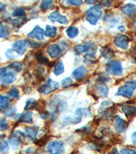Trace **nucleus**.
<instances>
[{
	"label": "nucleus",
	"mask_w": 136,
	"mask_h": 154,
	"mask_svg": "<svg viewBox=\"0 0 136 154\" xmlns=\"http://www.w3.org/2000/svg\"><path fill=\"white\" fill-rule=\"evenodd\" d=\"M47 52L52 58H55L61 54V49L57 44H52L47 49Z\"/></svg>",
	"instance_id": "obj_12"
},
{
	"label": "nucleus",
	"mask_w": 136,
	"mask_h": 154,
	"mask_svg": "<svg viewBox=\"0 0 136 154\" xmlns=\"http://www.w3.org/2000/svg\"><path fill=\"white\" fill-rule=\"evenodd\" d=\"M5 56L9 60H14L16 58V54H14V51L13 49H8L5 52Z\"/></svg>",
	"instance_id": "obj_38"
},
{
	"label": "nucleus",
	"mask_w": 136,
	"mask_h": 154,
	"mask_svg": "<svg viewBox=\"0 0 136 154\" xmlns=\"http://www.w3.org/2000/svg\"><path fill=\"white\" fill-rule=\"evenodd\" d=\"M136 89V82L129 81L125 84V85L118 88L116 95L123 96L126 98H131L133 96V92Z\"/></svg>",
	"instance_id": "obj_2"
},
{
	"label": "nucleus",
	"mask_w": 136,
	"mask_h": 154,
	"mask_svg": "<svg viewBox=\"0 0 136 154\" xmlns=\"http://www.w3.org/2000/svg\"><path fill=\"white\" fill-rule=\"evenodd\" d=\"M132 1H135L136 2V0H132Z\"/></svg>",
	"instance_id": "obj_59"
},
{
	"label": "nucleus",
	"mask_w": 136,
	"mask_h": 154,
	"mask_svg": "<svg viewBox=\"0 0 136 154\" xmlns=\"http://www.w3.org/2000/svg\"><path fill=\"white\" fill-rule=\"evenodd\" d=\"M25 22V17H19V18L17 19H11L10 21V23L12 26L14 27H17V28L21 27Z\"/></svg>",
	"instance_id": "obj_28"
},
{
	"label": "nucleus",
	"mask_w": 136,
	"mask_h": 154,
	"mask_svg": "<svg viewBox=\"0 0 136 154\" xmlns=\"http://www.w3.org/2000/svg\"><path fill=\"white\" fill-rule=\"evenodd\" d=\"M121 11L126 15L129 17H132L133 14L136 13V6L134 4H128L125 5L124 6L122 7Z\"/></svg>",
	"instance_id": "obj_15"
},
{
	"label": "nucleus",
	"mask_w": 136,
	"mask_h": 154,
	"mask_svg": "<svg viewBox=\"0 0 136 154\" xmlns=\"http://www.w3.org/2000/svg\"><path fill=\"white\" fill-rule=\"evenodd\" d=\"M101 54L106 59H111L114 57V52L109 47H105L101 49Z\"/></svg>",
	"instance_id": "obj_21"
},
{
	"label": "nucleus",
	"mask_w": 136,
	"mask_h": 154,
	"mask_svg": "<svg viewBox=\"0 0 136 154\" xmlns=\"http://www.w3.org/2000/svg\"><path fill=\"white\" fill-rule=\"evenodd\" d=\"M111 153H118V151L117 150V149L114 148L113 150L111 151Z\"/></svg>",
	"instance_id": "obj_56"
},
{
	"label": "nucleus",
	"mask_w": 136,
	"mask_h": 154,
	"mask_svg": "<svg viewBox=\"0 0 136 154\" xmlns=\"http://www.w3.org/2000/svg\"><path fill=\"white\" fill-rule=\"evenodd\" d=\"M57 34V29L56 27L51 26L50 25H47L46 26V30L44 32V35L47 37H54Z\"/></svg>",
	"instance_id": "obj_22"
},
{
	"label": "nucleus",
	"mask_w": 136,
	"mask_h": 154,
	"mask_svg": "<svg viewBox=\"0 0 136 154\" xmlns=\"http://www.w3.org/2000/svg\"><path fill=\"white\" fill-rule=\"evenodd\" d=\"M8 95L10 96H11L12 97H13L16 99H19V91L18 89H17L16 87H14V88H11L10 90L8 92Z\"/></svg>",
	"instance_id": "obj_34"
},
{
	"label": "nucleus",
	"mask_w": 136,
	"mask_h": 154,
	"mask_svg": "<svg viewBox=\"0 0 136 154\" xmlns=\"http://www.w3.org/2000/svg\"><path fill=\"white\" fill-rule=\"evenodd\" d=\"M111 104H112V102H110V101H103V102L101 103V107H100V110L101 112H103V110H107V109H109L110 108Z\"/></svg>",
	"instance_id": "obj_46"
},
{
	"label": "nucleus",
	"mask_w": 136,
	"mask_h": 154,
	"mask_svg": "<svg viewBox=\"0 0 136 154\" xmlns=\"http://www.w3.org/2000/svg\"><path fill=\"white\" fill-rule=\"evenodd\" d=\"M44 73H45V69L41 66V67L38 68L36 71L37 78H42V77L44 76Z\"/></svg>",
	"instance_id": "obj_50"
},
{
	"label": "nucleus",
	"mask_w": 136,
	"mask_h": 154,
	"mask_svg": "<svg viewBox=\"0 0 136 154\" xmlns=\"http://www.w3.org/2000/svg\"><path fill=\"white\" fill-rule=\"evenodd\" d=\"M10 35V30L6 26H3L1 32H0V38H8Z\"/></svg>",
	"instance_id": "obj_37"
},
{
	"label": "nucleus",
	"mask_w": 136,
	"mask_h": 154,
	"mask_svg": "<svg viewBox=\"0 0 136 154\" xmlns=\"http://www.w3.org/2000/svg\"><path fill=\"white\" fill-rule=\"evenodd\" d=\"M98 93L101 96L107 97L108 95V93H109V88H108L107 86H101L100 87V88H99Z\"/></svg>",
	"instance_id": "obj_39"
},
{
	"label": "nucleus",
	"mask_w": 136,
	"mask_h": 154,
	"mask_svg": "<svg viewBox=\"0 0 136 154\" xmlns=\"http://www.w3.org/2000/svg\"><path fill=\"white\" fill-rule=\"evenodd\" d=\"M32 109H36V110H38L39 104L38 101L34 99H29L27 101L25 106V110H32Z\"/></svg>",
	"instance_id": "obj_19"
},
{
	"label": "nucleus",
	"mask_w": 136,
	"mask_h": 154,
	"mask_svg": "<svg viewBox=\"0 0 136 154\" xmlns=\"http://www.w3.org/2000/svg\"><path fill=\"white\" fill-rule=\"evenodd\" d=\"M65 71V67H64V64L62 62H59L56 64V65L54 66L53 73L54 75H60L61 74L64 73Z\"/></svg>",
	"instance_id": "obj_26"
},
{
	"label": "nucleus",
	"mask_w": 136,
	"mask_h": 154,
	"mask_svg": "<svg viewBox=\"0 0 136 154\" xmlns=\"http://www.w3.org/2000/svg\"><path fill=\"white\" fill-rule=\"evenodd\" d=\"M17 121L21 123H25L31 124L33 123V118H32L31 112H26L19 115Z\"/></svg>",
	"instance_id": "obj_14"
},
{
	"label": "nucleus",
	"mask_w": 136,
	"mask_h": 154,
	"mask_svg": "<svg viewBox=\"0 0 136 154\" xmlns=\"http://www.w3.org/2000/svg\"><path fill=\"white\" fill-rule=\"evenodd\" d=\"M9 128L8 123L7 122L6 120L5 119H1L0 120V130L2 131H5L8 130Z\"/></svg>",
	"instance_id": "obj_42"
},
{
	"label": "nucleus",
	"mask_w": 136,
	"mask_h": 154,
	"mask_svg": "<svg viewBox=\"0 0 136 154\" xmlns=\"http://www.w3.org/2000/svg\"><path fill=\"white\" fill-rule=\"evenodd\" d=\"M110 80V78L108 75H104V74H101L97 79V82L100 84H104L105 83L108 82Z\"/></svg>",
	"instance_id": "obj_36"
},
{
	"label": "nucleus",
	"mask_w": 136,
	"mask_h": 154,
	"mask_svg": "<svg viewBox=\"0 0 136 154\" xmlns=\"http://www.w3.org/2000/svg\"><path fill=\"white\" fill-rule=\"evenodd\" d=\"M12 101L8 97L0 95V111L6 110L10 106Z\"/></svg>",
	"instance_id": "obj_17"
},
{
	"label": "nucleus",
	"mask_w": 136,
	"mask_h": 154,
	"mask_svg": "<svg viewBox=\"0 0 136 154\" xmlns=\"http://www.w3.org/2000/svg\"><path fill=\"white\" fill-rule=\"evenodd\" d=\"M27 49V45L25 41L23 40H19L14 42L12 45V49L16 52L19 55H23Z\"/></svg>",
	"instance_id": "obj_7"
},
{
	"label": "nucleus",
	"mask_w": 136,
	"mask_h": 154,
	"mask_svg": "<svg viewBox=\"0 0 136 154\" xmlns=\"http://www.w3.org/2000/svg\"><path fill=\"white\" fill-rule=\"evenodd\" d=\"M9 150V145L6 141H1L0 143V152L2 153H7Z\"/></svg>",
	"instance_id": "obj_35"
},
{
	"label": "nucleus",
	"mask_w": 136,
	"mask_h": 154,
	"mask_svg": "<svg viewBox=\"0 0 136 154\" xmlns=\"http://www.w3.org/2000/svg\"><path fill=\"white\" fill-rule=\"evenodd\" d=\"M53 3V0H42L40 4V8L43 12H45L47 9L50 8Z\"/></svg>",
	"instance_id": "obj_31"
},
{
	"label": "nucleus",
	"mask_w": 136,
	"mask_h": 154,
	"mask_svg": "<svg viewBox=\"0 0 136 154\" xmlns=\"http://www.w3.org/2000/svg\"><path fill=\"white\" fill-rule=\"evenodd\" d=\"M25 41L27 45L29 46L31 48H38L39 47V44L38 43H36V42H35V41H31V40H29V39L25 40Z\"/></svg>",
	"instance_id": "obj_44"
},
{
	"label": "nucleus",
	"mask_w": 136,
	"mask_h": 154,
	"mask_svg": "<svg viewBox=\"0 0 136 154\" xmlns=\"http://www.w3.org/2000/svg\"><path fill=\"white\" fill-rule=\"evenodd\" d=\"M111 2H112V0H103V1L101 2L100 6H105V7L110 6Z\"/></svg>",
	"instance_id": "obj_51"
},
{
	"label": "nucleus",
	"mask_w": 136,
	"mask_h": 154,
	"mask_svg": "<svg viewBox=\"0 0 136 154\" xmlns=\"http://www.w3.org/2000/svg\"><path fill=\"white\" fill-rule=\"evenodd\" d=\"M26 15L25 11L22 8H17L13 11L12 16L17 17H25Z\"/></svg>",
	"instance_id": "obj_32"
},
{
	"label": "nucleus",
	"mask_w": 136,
	"mask_h": 154,
	"mask_svg": "<svg viewBox=\"0 0 136 154\" xmlns=\"http://www.w3.org/2000/svg\"><path fill=\"white\" fill-rule=\"evenodd\" d=\"M86 112H87V110L84 108H78L76 110L75 113H74V117L72 119V123L73 124H77L80 123L81 121V119L82 118L83 115Z\"/></svg>",
	"instance_id": "obj_16"
},
{
	"label": "nucleus",
	"mask_w": 136,
	"mask_h": 154,
	"mask_svg": "<svg viewBox=\"0 0 136 154\" xmlns=\"http://www.w3.org/2000/svg\"><path fill=\"white\" fill-rule=\"evenodd\" d=\"M106 71L111 75L119 76L123 74L122 64L118 60H110L106 64Z\"/></svg>",
	"instance_id": "obj_3"
},
{
	"label": "nucleus",
	"mask_w": 136,
	"mask_h": 154,
	"mask_svg": "<svg viewBox=\"0 0 136 154\" xmlns=\"http://www.w3.org/2000/svg\"><path fill=\"white\" fill-rule=\"evenodd\" d=\"M25 134L29 136L32 140L34 141L36 139L37 133H38V128L36 127H31V128H25Z\"/></svg>",
	"instance_id": "obj_18"
},
{
	"label": "nucleus",
	"mask_w": 136,
	"mask_h": 154,
	"mask_svg": "<svg viewBox=\"0 0 136 154\" xmlns=\"http://www.w3.org/2000/svg\"><path fill=\"white\" fill-rule=\"evenodd\" d=\"M90 44L85 45H76L74 48V51L75 52L76 55H80V54L84 53V52H87L89 48Z\"/></svg>",
	"instance_id": "obj_20"
},
{
	"label": "nucleus",
	"mask_w": 136,
	"mask_h": 154,
	"mask_svg": "<svg viewBox=\"0 0 136 154\" xmlns=\"http://www.w3.org/2000/svg\"><path fill=\"white\" fill-rule=\"evenodd\" d=\"M59 88V84L58 82L53 81L51 79H48L46 83L41 85L38 88V91L41 93H44L45 95H48L52 92L57 90Z\"/></svg>",
	"instance_id": "obj_4"
},
{
	"label": "nucleus",
	"mask_w": 136,
	"mask_h": 154,
	"mask_svg": "<svg viewBox=\"0 0 136 154\" xmlns=\"http://www.w3.org/2000/svg\"><path fill=\"white\" fill-rule=\"evenodd\" d=\"M63 143L62 141L53 140L47 146L46 150L51 153H62L63 152Z\"/></svg>",
	"instance_id": "obj_5"
},
{
	"label": "nucleus",
	"mask_w": 136,
	"mask_h": 154,
	"mask_svg": "<svg viewBox=\"0 0 136 154\" xmlns=\"http://www.w3.org/2000/svg\"><path fill=\"white\" fill-rule=\"evenodd\" d=\"M135 54H136V47L135 48Z\"/></svg>",
	"instance_id": "obj_58"
},
{
	"label": "nucleus",
	"mask_w": 136,
	"mask_h": 154,
	"mask_svg": "<svg viewBox=\"0 0 136 154\" xmlns=\"http://www.w3.org/2000/svg\"><path fill=\"white\" fill-rule=\"evenodd\" d=\"M122 110L125 116L129 119L135 116L136 113L135 107L132 105H128V104H123L122 106Z\"/></svg>",
	"instance_id": "obj_13"
},
{
	"label": "nucleus",
	"mask_w": 136,
	"mask_h": 154,
	"mask_svg": "<svg viewBox=\"0 0 136 154\" xmlns=\"http://www.w3.org/2000/svg\"><path fill=\"white\" fill-rule=\"evenodd\" d=\"M9 67L15 71L16 72H19L22 70L23 66V63L22 62H14L9 64Z\"/></svg>",
	"instance_id": "obj_29"
},
{
	"label": "nucleus",
	"mask_w": 136,
	"mask_h": 154,
	"mask_svg": "<svg viewBox=\"0 0 136 154\" xmlns=\"http://www.w3.org/2000/svg\"><path fill=\"white\" fill-rule=\"evenodd\" d=\"M86 21H87L88 23H91V25H96L97 23L98 19L97 17L92 15H87V17H86Z\"/></svg>",
	"instance_id": "obj_45"
},
{
	"label": "nucleus",
	"mask_w": 136,
	"mask_h": 154,
	"mask_svg": "<svg viewBox=\"0 0 136 154\" xmlns=\"http://www.w3.org/2000/svg\"><path fill=\"white\" fill-rule=\"evenodd\" d=\"M120 152L121 153H124V154H136V151L133 149H129V148L121 149Z\"/></svg>",
	"instance_id": "obj_48"
},
{
	"label": "nucleus",
	"mask_w": 136,
	"mask_h": 154,
	"mask_svg": "<svg viewBox=\"0 0 136 154\" xmlns=\"http://www.w3.org/2000/svg\"><path fill=\"white\" fill-rule=\"evenodd\" d=\"M44 137H45V136H44ZM44 137H43L42 138H41V139H39V140H38L36 141L35 143L37 145H38L39 146H43L44 144L46 143V142H47V141H48V138H44Z\"/></svg>",
	"instance_id": "obj_49"
},
{
	"label": "nucleus",
	"mask_w": 136,
	"mask_h": 154,
	"mask_svg": "<svg viewBox=\"0 0 136 154\" xmlns=\"http://www.w3.org/2000/svg\"><path fill=\"white\" fill-rule=\"evenodd\" d=\"M99 0H85V3L88 5H93L97 3Z\"/></svg>",
	"instance_id": "obj_52"
},
{
	"label": "nucleus",
	"mask_w": 136,
	"mask_h": 154,
	"mask_svg": "<svg viewBox=\"0 0 136 154\" xmlns=\"http://www.w3.org/2000/svg\"><path fill=\"white\" fill-rule=\"evenodd\" d=\"M3 25H2V23L1 21H0V32H1V29H2V28H3Z\"/></svg>",
	"instance_id": "obj_57"
},
{
	"label": "nucleus",
	"mask_w": 136,
	"mask_h": 154,
	"mask_svg": "<svg viewBox=\"0 0 136 154\" xmlns=\"http://www.w3.org/2000/svg\"><path fill=\"white\" fill-rule=\"evenodd\" d=\"M67 35L70 38H74L78 35L79 30L75 26H70L66 29Z\"/></svg>",
	"instance_id": "obj_23"
},
{
	"label": "nucleus",
	"mask_w": 136,
	"mask_h": 154,
	"mask_svg": "<svg viewBox=\"0 0 136 154\" xmlns=\"http://www.w3.org/2000/svg\"><path fill=\"white\" fill-rule=\"evenodd\" d=\"M72 84H73V81L71 80V79L70 78H66L65 79H63L62 82H61V84H62V86L64 87V88L70 86Z\"/></svg>",
	"instance_id": "obj_43"
},
{
	"label": "nucleus",
	"mask_w": 136,
	"mask_h": 154,
	"mask_svg": "<svg viewBox=\"0 0 136 154\" xmlns=\"http://www.w3.org/2000/svg\"><path fill=\"white\" fill-rule=\"evenodd\" d=\"M48 19L53 22H58L61 24H68V20L65 16L61 14L59 11H54L51 12L48 16Z\"/></svg>",
	"instance_id": "obj_9"
},
{
	"label": "nucleus",
	"mask_w": 136,
	"mask_h": 154,
	"mask_svg": "<svg viewBox=\"0 0 136 154\" xmlns=\"http://www.w3.org/2000/svg\"><path fill=\"white\" fill-rule=\"evenodd\" d=\"M129 126V123L119 116H115V129L118 133H123Z\"/></svg>",
	"instance_id": "obj_8"
},
{
	"label": "nucleus",
	"mask_w": 136,
	"mask_h": 154,
	"mask_svg": "<svg viewBox=\"0 0 136 154\" xmlns=\"http://www.w3.org/2000/svg\"><path fill=\"white\" fill-rule=\"evenodd\" d=\"M96 62H97V59L95 57L94 55L89 54H86L85 56V63L88 64V65H90V64H95Z\"/></svg>",
	"instance_id": "obj_30"
},
{
	"label": "nucleus",
	"mask_w": 136,
	"mask_h": 154,
	"mask_svg": "<svg viewBox=\"0 0 136 154\" xmlns=\"http://www.w3.org/2000/svg\"><path fill=\"white\" fill-rule=\"evenodd\" d=\"M132 140L133 144L136 145V131L134 133H133V134L132 135Z\"/></svg>",
	"instance_id": "obj_53"
},
{
	"label": "nucleus",
	"mask_w": 136,
	"mask_h": 154,
	"mask_svg": "<svg viewBox=\"0 0 136 154\" xmlns=\"http://www.w3.org/2000/svg\"><path fill=\"white\" fill-rule=\"evenodd\" d=\"M5 8H6L5 5H4L1 2H0V11H3Z\"/></svg>",
	"instance_id": "obj_54"
},
{
	"label": "nucleus",
	"mask_w": 136,
	"mask_h": 154,
	"mask_svg": "<svg viewBox=\"0 0 136 154\" xmlns=\"http://www.w3.org/2000/svg\"><path fill=\"white\" fill-rule=\"evenodd\" d=\"M67 3L74 6H80L83 3L82 0H66Z\"/></svg>",
	"instance_id": "obj_41"
},
{
	"label": "nucleus",
	"mask_w": 136,
	"mask_h": 154,
	"mask_svg": "<svg viewBox=\"0 0 136 154\" xmlns=\"http://www.w3.org/2000/svg\"><path fill=\"white\" fill-rule=\"evenodd\" d=\"M86 14L87 15H92L99 19L102 15V12L101 11L100 9H99L98 7H92L88 10Z\"/></svg>",
	"instance_id": "obj_24"
},
{
	"label": "nucleus",
	"mask_w": 136,
	"mask_h": 154,
	"mask_svg": "<svg viewBox=\"0 0 136 154\" xmlns=\"http://www.w3.org/2000/svg\"><path fill=\"white\" fill-rule=\"evenodd\" d=\"M35 58L36 60L42 64H48L49 63L48 58L40 51H38L35 54Z\"/></svg>",
	"instance_id": "obj_25"
},
{
	"label": "nucleus",
	"mask_w": 136,
	"mask_h": 154,
	"mask_svg": "<svg viewBox=\"0 0 136 154\" xmlns=\"http://www.w3.org/2000/svg\"><path fill=\"white\" fill-rule=\"evenodd\" d=\"M86 74H87V70H86V69L85 66H80L73 71L72 75L76 80L80 81L85 78Z\"/></svg>",
	"instance_id": "obj_11"
},
{
	"label": "nucleus",
	"mask_w": 136,
	"mask_h": 154,
	"mask_svg": "<svg viewBox=\"0 0 136 154\" xmlns=\"http://www.w3.org/2000/svg\"><path fill=\"white\" fill-rule=\"evenodd\" d=\"M9 143L14 149H18L20 146V144L22 143L21 141L14 135L10 136Z\"/></svg>",
	"instance_id": "obj_27"
},
{
	"label": "nucleus",
	"mask_w": 136,
	"mask_h": 154,
	"mask_svg": "<svg viewBox=\"0 0 136 154\" xmlns=\"http://www.w3.org/2000/svg\"><path fill=\"white\" fill-rule=\"evenodd\" d=\"M16 72L9 66L0 69V82L3 85H9L16 80Z\"/></svg>",
	"instance_id": "obj_1"
},
{
	"label": "nucleus",
	"mask_w": 136,
	"mask_h": 154,
	"mask_svg": "<svg viewBox=\"0 0 136 154\" xmlns=\"http://www.w3.org/2000/svg\"><path fill=\"white\" fill-rule=\"evenodd\" d=\"M44 31L39 26H36L30 33L27 34V36L31 38H36L39 41H43L44 39Z\"/></svg>",
	"instance_id": "obj_10"
},
{
	"label": "nucleus",
	"mask_w": 136,
	"mask_h": 154,
	"mask_svg": "<svg viewBox=\"0 0 136 154\" xmlns=\"http://www.w3.org/2000/svg\"><path fill=\"white\" fill-rule=\"evenodd\" d=\"M76 131V132L81 134L82 135H88L91 132V127L88 125L84 126L82 128L78 129V130H77Z\"/></svg>",
	"instance_id": "obj_33"
},
{
	"label": "nucleus",
	"mask_w": 136,
	"mask_h": 154,
	"mask_svg": "<svg viewBox=\"0 0 136 154\" xmlns=\"http://www.w3.org/2000/svg\"><path fill=\"white\" fill-rule=\"evenodd\" d=\"M114 43L118 48L123 49H127L129 46V38L127 36L119 34L114 39Z\"/></svg>",
	"instance_id": "obj_6"
},
{
	"label": "nucleus",
	"mask_w": 136,
	"mask_h": 154,
	"mask_svg": "<svg viewBox=\"0 0 136 154\" xmlns=\"http://www.w3.org/2000/svg\"><path fill=\"white\" fill-rule=\"evenodd\" d=\"M118 30H119L120 32H124L125 30V28L124 26H119L118 28Z\"/></svg>",
	"instance_id": "obj_55"
},
{
	"label": "nucleus",
	"mask_w": 136,
	"mask_h": 154,
	"mask_svg": "<svg viewBox=\"0 0 136 154\" xmlns=\"http://www.w3.org/2000/svg\"><path fill=\"white\" fill-rule=\"evenodd\" d=\"M14 136H15L16 138H18L21 141V143H24L25 139V136L23 132H21V131H15L13 134Z\"/></svg>",
	"instance_id": "obj_40"
},
{
	"label": "nucleus",
	"mask_w": 136,
	"mask_h": 154,
	"mask_svg": "<svg viewBox=\"0 0 136 154\" xmlns=\"http://www.w3.org/2000/svg\"><path fill=\"white\" fill-rule=\"evenodd\" d=\"M16 108L15 107H13L10 109H8L4 112V115L6 116H14L16 114Z\"/></svg>",
	"instance_id": "obj_47"
}]
</instances>
